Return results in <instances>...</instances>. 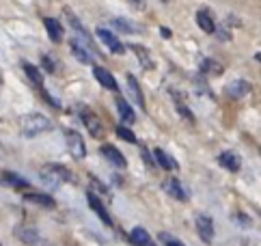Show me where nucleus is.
<instances>
[{
    "mask_svg": "<svg viewBox=\"0 0 261 246\" xmlns=\"http://www.w3.org/2000/svg\"><path fill=\"white\" fill-rule=\"evenodd\" d=\"M52 128V121L41 115V112H31V115H24L20 119V130L24 136H39L43 132H48Z\"/></svg>",
    "mask_w": 261,
    "mask_h": 246,
    "instance_id": "f257e3e1",
    "label": "nucleus"
},
{
    "mask_svg": "<svg viewBox=\"0 0 261 246\" xmlns=\"http://www.w3.org/2000/svg\"><path fill=\"white\" fill-rule=\"evenodd\" d=\"M41 179L45 184H50L54 188H59L63 182H71V173L67 171V168H63L59 164H48V166H43V171H41Z\"/></svg>",
    "mask_w": 261,
    "mask_h": 246,
    "instance_id": "f03ea898",
    "label": "nucleus"
},
{
    "mask_svg": "<svg viewBox=\"0 0 261 246\" xmlns=\"http://www.w3.org/2000/svg\"><path fill=\"white\" fill-rule=\"evenodd\" d=\"M78 110H80V119H82V123H85L87 130H89V134H91V136H95V138L104 136L106 128H104V123L99 121V117L95 115V112H91L87 106H82V108H78Z\"/></svg>",
    "mask_w": 261,
    "mask_h": 246,
    "instance_id": "7ed1b4c3",
    "label": "nucleus"
},
{
    "mask_svg": "<svg viewBox=\"0 0 261 246\" xmlns=\"http://www.w3.org/2000/svg\"><path fill=\"white\" fill-rule=\"evenodd\" d=\"M65 140H67V147H69L71 156L76 160H82L87 156V145H85V140H82V134H78L76 130L65 132Z\"/></svg>",
    "mask_w": 261,
    "mask_h": 246,
    "instance_id": "20e7f679",
    "label": "nucleus"
},
{
    "mask_svg": "<svg viewBox=\"0 0 261 246\" xmlns=\"http://www.w3.org/2000/svg\"><path fill=\"white\" fill-rule=\"evenodd\" d=\"M95 33H97V37H99V39L104 41V43H106L113 52H117V54H123V52H125L123 43H121V41L117 39V35H115L113 31H108V28H97Z\"/></svg>",
    "mask_w": 261,
    "mask_h": 246,
    "instance_id": "39448f33",
    "label": "nucleus"
},
{
    "mask_svg": "<svg viewBox=\"0 0 261 246\" xmlns=\"http://www.w3.org/2000/svg\"><path fill=\"white\" fill-rule=\"evenodd\" d=\"M87 199H89V205L93 207V212H95L99 218L104 220V225L113 227V218H110V214L106 212V207H104V203H101V199L97 194H93V192H87Z\"/></svg>",
    "mask_w": 261,
    "mask_h": 246,
    "instance_id": "423d86ee",
    "label": "nucleus"
},
{
    "mask_svg": "<svg viewBox=\"0 0 261 246\" xmlns=\"http://www.w3.org/2000/svg\"><path fill=\"white\" fill-rule=\"evenodd\" d=\"M250 93V82L246 80H233L227 84V95L231 100H242L244 95H248Z\"/></svg>",
    "mask_w": 261,
    "mask_h": 246,
    "instance_id": "0eeeda50",
    "label": "nucleus"
},
{
    "mask_svg": "<svg viewBox=\"0 0 261 246\" xmlns=\"http://www.w3.org/2000/svg\"><path fill=\"white\" fill-rule=\"evenodd\" d=\"M0 184L7 186V188H17V190H24V188H29V186H31L24 177H20L17 173H11V171L0 173Z\"/></svg>",
    "mask_w": 261,
    "mask_h": 246,
    "instance_id": "6e6552de",
    "label": "nucleus"
},
{
    "mask_svg": "<svg viewBox=\"0 0 261 246\" xmlns=\"http://www.w3.org/2000/svg\"><path fill=\"white\" fill-rule=\"evenodd\" d=\"M93 76L99 80V84L104 89H108V91H117L119 93V87H117V80H115V76L110 73L108 69H104V67H93Z\"/></svg>",
    "mask_w": 261,
    "mask_h": 246,
    "instance_id": "1a4fd4ad",
    "label": "nucleus"
},
{
    "mask_svg": "<svg viewBox=\"0 0 261 246\" xmlns=\"http://www.w3.org/2000/svg\"><path fill=\"white\" fill-rule=\"evenodd\" d=\"M99 151H101V156H104L110 164H115V166H119V168H125V166H127L123 154H121L117 147H113V145H104Z\"/></svg>",
    "mask_w": 261,
    "mask_h": 246,
    "instance_id": "9d476101",
    "label": "nucleus"
},
{
    "mask_svg": "<svg viewBox=\"0 0 261 246\" xmlns=\"http://www.w3.org/2000/svg\"><path fill=\"white\" fill-rule=\"evenodd\" d=\"M197 24H199L201 31H205L207 35L216 33V22H214L210 9H199V11H197Z\"/></svg>",
    "mask_w": 261,
    "mask_h": 246,
    "instance_id": "9b49d317",
    "label": "nucleus"
},
{
    "mask_svg": "<svg viewBox=\"0 0 261 246\" xmlns=\"http://www.w3.org/2000/svg\"><path fill=\"white\" fill-rule=\"evenodd\" d=\"M164 190H166V194H171L173 199H177V201H186V199H188L186 188L179 184V179H175V177L166 179V182H164Z\"/></svg>",
    "mask_w": 261,
    "mask_h": 246,
    "instance_id": "f8f14e48",
    "label": "nucleus"
},
{
    "mask_svg": "<svg viewBox=\"0 0 261 246\" xmlns=\"http://www.w3.org/2000/svg\"><path fill=\"white\" fill-rule=\"evenodd\" d=\"M197 229H199V235L203 238V242L212 244V240H214V223H212L210 216H199L197 218Z\"/></svg>",
    "mask_w": 261,
    "mask_h": 246,
    "instance_id": "ddd939ff",
    "label": "nucleus"
},
{
    "mask_svg": "<svg viewBox=\"0 0 261 246\" xmlns=\"http://www.w3.org/2000/svg\"><path fill=\"white\" fill-rule=\"evenodd\" d=\"M218 162L227 168V171H240V166H242V160L238 154H233V151H222V154L218 156Z\"/></svg>",
    "mask_w": 261,
    "mask_h": 246,
    "instance_id": "4468645a",
    "label": "nucleus"
},
{
    "mask_svg": "<svg viewBox=\"0 0 261 246\" xmlns=\"http://www.w3.org/2000/svg\"><path fill=\"white\" fill-rule=\"evenodd\" d=\"M115 104H117V110H119L121 119H123L125 123H134V119H136V115H134V108L129 106V104H127L123 97H121V95H117Z\"/></svg>",
    "mask_w": 261,
    "mask_h": 246,
    "instance_id": "2eb2a0df",
    "label": "nucleus"
},
{
    "mask_svg": "<svg viewBox=\"0 0 261 246\" xmlns=\"http://www.w3.org/2000/svg\"><path fill=\"white\" fill-rule=\"evenodd\" d=\"M43 24H45V31H48L50 39L59 43V41L63 39V26H61V22H59V20H54V17H45Z\"/></svg>",
    "mask_w": 261,
    "mask_h": 246,
    "instance_id": "dca6fc26",
    "label": "nucleus"
},
{
    "mask_svg": "<svg viewBox=\"0 0 261 246\" xmlns=\"http://www.w3.org/2000/svg\"><path fill=\"white\" fill-rule=\"evenodd\" d=\"M69 45H71V52H73V56H76L78 61H82V63H87V65H93V56H91V52L82 45L78 39H71L69 41Z\"/></svg>",
    "mask_w": 261,
    "mask_h": 246,
    "instance_id": "f3484780",
    "label": "nucleus"
},
{
    "mask_svg": "<svg viewBox=\"0 0 261 246\" xmlns=\"http://www.w3.org/2000/svg\"><path fill=\"white\" fill-rule=\"evenodd\" d=\"M127 89H129V93H132V97H134V102L138 104V106H141L143 110L147 108L145 106V95H143V91H141V87H138V80L134 78L132 73L127 76Z\"/></svg>",
    "mask_w": 261,
    "mask_h": 246,
    "instance_id": "a211bd4d",
    "label": "nucleus"
},
{
    "mask_svg": "<svg viewBox=\"0 0 261 246\" xmlns=\"http://www.w3.org/2000/svg\"><path fill=\"white\" fill-rule=\"evenodd\" d=\"M129 242L134 246H151V235H149L143 227H136V229H132V233H129Z\"/></svg>",
    "mask_w": 261,
    "mask_h": 246,
    "instance_id": "6ab92c4d",
    "label": "nucleus"
},
{
    "mask_svg": "<svg viewBox=\"0 0 261 246\" xmlns=\"http://www.w3.org/2000/svg\"><path fill=\"white\" fill-rule=\"evenodd\" d=\"M153 156L158 160V164H160L162 168H166V171H175V168H177V162L169 154H166L164 149H153Z\"/></svg>",
    "mask_w": 261,
    "mask_h": 246,
    "instance_id": "aec40b11",
    "label": "nucleus"
},
{
    "mask_svg": "<svg viewBox=\"0 0 261 246\" xmlns=\"http://www.w3.org/2000/svg\"><path fill=\"white\" fill-rule=\"evenodd\" d=\"M24 199L29 203L41 205V207H54V199L48 194H41V192H29V194H24Z\"/></svg>",
    "mask_w": 261,
    "mask_h": 246,
    "instance_id": "412c9836",
    "label": "nucleus"
},
{
    "mask_svg": "<svg viewBox=\"0 0 261 246\" xmlns=\"http://www.w3.org/2000/svg\"><path fill=\"white\" fill-rule=\"evenodd\" d=\"M24 71H26V76H29V80L33 82V87H37V89L43 87V76L39 73V69H37L35 65L24 63Z\"/></svg>",
    "mask_w": 261,
    "mask_h": 246,
    "instance_id": "4be33fe9",
    "label": "nucleus"
},
{
    "mask_svg": "<svg viewBox=\"0 0 261 246\" xmlns=\"http://www.w3.org/2000/svg\"><path fill=\"white\" fill-rule=\"evenodd\" d=\"M132 50H134V54L138 56V61H141V65H143V69H153V61H151V54H149L143 45H132Z\"/></svg>",
    "mask_w": 261,
    "mask_h": 246,
    "instance_id": "5701e85b",
    "label": "nucleus"
},
{
    "mask_svg": "<svg viewBox=\"0 0 261 246\" xmlns=\"http://www.w3.org/2000/svg\"><path fill=\"white\" fill-rule=\"evenodd\" d=\"M113 24H115L117 28H121L123 33H143V31H141V26H138V24L127 22V20H123V17H117V20H113Z\"/></svg>",
    "mask_w": 261,
    "mask_h": 246,
    "instance_id": "b1692460",
    "label": "nucleus"
},
{
    "mask_svg": "<svg viewBox=\"0 0 261 246\" xmlns=\"http://www.w3.org/2000/svg\"><path fill=\"white\" fill-rule=\"evenodd\" d=\"M201 69H203L205 73L220 76V73H222V65H218L216 61H212V59H203V63H201Z\"/></svg>",
    "mask_w": 261,
    "mask_h": 246,
    "instance_id": "393cba45",
    "label": "nucleus"
},
{
    "mask_svg": "<svg viewBox=\"0 0 261 246\" xmlns=\"http://www.w3.org/2000/svg\"><path fill=\"white\" fill-rule=\"evenodd\" d=\"M117 136H121L123 140H127V143H136V136L132 130H127L125 126H117Z\"/></svg>",
    "mask_w": 261,
    "mask_h": 246,
    "instance_id": "a878e982",
    "label": "nucleus"
},
{
    "mask_svg": "<svg viewBox=\"0 0 261 246\" xmlns=\"http://www.w3.org/2000/svg\"><path fill=\"white\" fill-rule=\"evenodd\" d=\"M160 238L164 240V244H166V246H184L181 242H177L175 238H171V235H166V233H162V235H160Z\"/></svg>",
    "mask_w": 261,
    "mask_h": 246,
    "instance_id": "bb28decb",
    "label": "nucleus"
},
{
    "mask_svg": "<svg viewBox=\"0 0 261 246\" xmlns=\"http://www.w3.org/2000/svg\"><path fill=\"white\" fill-rule=\"evenodd\" d=\"M41 63H43V67H45V69H48L50 73H52L54 69H57V67H54V61L50 59V56H43V59H41Z\"/></svg>",
    "mask_w": 261,
    "mask_h": 246,
    "instance_id": "cd10ccee",
    "label": "nucleus"
},
{
    "mask_svg": "<svg viewBox=\"0 0 261 246\" xmlns=\"http://www.w3.org/2000/svg\"><path fill=\"white\" fill-rule=\"evenodd\" d=\"M132 5H136V9H145V0H129Z\"/></svg>",
    "mask_w": 261,
    "mask_h": 246,
    "instance_id": "c85d7f7f",
    "label": "nucleus"
},
{
    "mask_svg": "<svg viewBox=\"0 0 261 246\" xmlns=\"http://www.w3.org/2000/svg\"><path fill=\"white\" fill-rule=\"evenodd\" d=\"M160 31H162L160 35L164 37V39H166V37H169V39H171V31H169V28H166V26H164V28H160Z\"/></svg>",
    "mask_w": 261,
    "mask_h": 246,
    "instance_id": "c756f323",
    "label": "nucleus"
},
{
    "mask_svg": "<svg viewBox=\"0 0 261 246\" xmlns=\"http://www.w3.org/2000/svg\"><path fill=\"white\" fill-rule=\"evenodd\" d=\"M0 84H3V78H0Z\"/></svg>",
    "mask_w": 261,
    "mask_h": 246,
    "instance_id": "7c9ffc66",
    "label": "nucleus"
},
{
    "mask_svg": "<svg viewBox=\"0 0 261 246\" xmlns=\"http://www.w3.org/2000/svg\"><path fill=\"white\" fill-rule=\"evenodd\" d=\"M0 246H3V244H0Z\"/></svg>",
    "mask_w": 261,
    "mask_h": 246,
    "instance_id": "2f4dec72",
    "label": "nucleus"
}]
</instances>
